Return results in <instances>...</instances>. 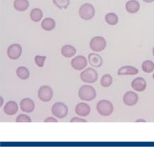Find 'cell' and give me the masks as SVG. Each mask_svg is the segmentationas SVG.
Masks as SVG:
<instances>
[{
    "label": "cell",
    "mask_w": 154,
    "mask_h": 147,
    "mask_svg": "<svg viewBox=\"0 0 154 147\" xmlns=\"http://www.w3.org/2000/svg\"><path fill=\"white\" fill-rule=\"evenodd\" d=\"M78 96L82 101H92L97 96L96 91L91 86L83 85L79 89Z\"/></svg>",
    "instance_id": "1"
},
{
    "label": "cell",
    "mask_w": 154,
    "mask_h": 147,
    "mask_svg": "<svg viewBox=\"0 0 154 147\" xmlns=\"http://www.w3.org/2000/svg\"><path fill=\"white\" fill-rule=\"evenodd\" d=\"M94 14H95V9L91 4H84L79 9V16L83 20H91L94 16Z\"/></svg>",
    "instance_id": "2"
},
{
    "label": "cell",
    "mask_w": 154,
    "mask_h": 147,
    "mask_svg": "<svg viewBox=\"0 0 154 147\" xmlns=\"http://www.w3.org/2000/svg\"><path fill=\"white\" fill-rule=\"evenodd\" d=\"M97 110L102 116H109L112 115L114 111V106L110 101L102 100L98 102L97 105Z\"/></svg>",
    "instance_id": "3"
},
{
    "label": "cell",
    "mask_w": 154,
    "mask_h": 147,
    "mask_svg": "<svg viewBox=\"0 0 154 147\" xmlns=\"http://www.w3.org/2000/svg\"><path fill=\"white\" fill-rule=\"evenodd\" d=\"M51 110H52L53 115L58 119H62L66 117L68 113V109L67 105L65 103H61V102H58V103L53 104Z\"/></svg>",
    "instance_id": "4"
},
{
    "label": "cell",
    "mask_w": 154,
    "mask_h": 147,
    "mask_svg": "<svg viewBox=\"0 0 154 147\" xmlns=\"http://www.w3.org/2000/svg\"><path fill=\"white\" fill-rule=\"evenodd\" d=\"M80 79L85 83L93 84L98 79V74L94 69L88 68L80 74Z\"/></svg>",
    "instance_id": "5"
},
{
    "label": "cell",
    "mask_w": 154,
    "mask_h": 147,
    "mask_svg": "<svg viewBox=\"0 0 154 147\" xmlns=\"http://www.w3.org/2000/svg\"><path fill=\"white\" fill-rule=\"evenodd\" d=\"M106 40L102 36H95L91 39L90 42V47L94 52H102L106 48Z\"/></svg>",
    "instance_id": "6"
},
{
    "label": "cell",
    "mask_w": 154,
    "mask_h": 147,
    "mask_svg": "<svg viewBox=\"0 0 154 147\" xmlns=\"http://www.w3.org/2000/svg\"><path fill=\"white\" fill-rule=\"evenodd\" d=\"M53 91L48 86H42L38 91V98L42 102H49L53 98Z\"/></svg>",
    "instance_id": "7"
},
{
    "label": "cell",
    "mask_w": 154,
    "mask_h": 147,
    "mask_svg": "<svg viewBox=\"0 0 154 147\" xmlns=\"http://www.w3.org/2000/svg\"><path fill=\"white\" fill-rule=\"evenodd\" d=\"M22 53V48L19 44L14 43L11 45L7 49V55L11 60H17Z\"/></svg>",
    "instance_id": "8"
},
{
    "label": "cell",
    "mask_w": 154,
    "mask_h": 147,
    "mask_svg": "<svg viewBox=\"0 0 154 147\" xmlns=\"http://www.w3.org/2000/svg\"><path fill=\"white\" fill-rule=\"evenodd\" d=\"M88 65L87 59L84 56L79 55L75 57L71 61V66L75 70H82Z\"/></svg>",
    "instance_id": "9"
},
{
    "label": "cell",
    "mask_w": 154,
    "mask_h": 147,
    "mask_svg": "<svg viewBox=\"0 0 154 147\" xmlns=\"http://www.w3.org/2000/svg\"><path fill=\"white\" fill-rule=\"evenodd\" d=\"M139 101V96L135 92L128 91L124 94L123 97V101L124 104L128 106H133L137 103Z\"/></svg>",
    "instance_id": "10"
},
{
    "label": "cell",
    "mask_w": 154,
    "mask_h": 147,
    "mask_svg": "<svg viewBox=\"0 0 154 147\" xmlns=\"http://www.w3.org/2000/svg\"><path fill=\"white\" fill-rule=\"evenodd\" d=\"M20 107L23 113H31L35 108V104L31 98H23L21 101Z\"/></svg>",
    "instance_id": "11"
},
{
    "label": "cell",
    "mask_w": 154,
    "mask_h": 147,
    "mask_svg": "<svg viewBox=\"0 0 154 147\" xmlns=\"http://www.w3.org/2000/svg\"><path fill=\"white\" fill-rule=\"evenodd\" d=\"M131 87L134 91L142 92L146 89V82L145 79L141 77L136 78L131 82Z\"/></svg>",
    "instance_id": "12"
},
{
    "label": "cell",
    "mask_w": 154,
    "mask_h": 147,
    "mask_svg": "<svg viewBox=\"0 0 154 147\" xmlns=\"http://www.w3.org/2000/svg\"><path fill=\"white\" fill-rule=\"evenodd\" d=\"M76 114L81 117H85L90 113V107L85 103H80L75 107Z\"/></svg>",
    "instance_id": "13"
},
{
    "label": "cell",
    "mask_w": 154,
    "mask_h": 147,
    "mask_svg": "<svg viewBox=\"0 0 154 147\" xmlns=\"http://www.w3.org/2000/svg\"><path fill=\"white\" fill-rule=\"evenodd\" d=\"M89 63L92 67L99 68L102 65V58L100 54L96 53H90L88 55Z\"/></svg>",
    "instance_id": "14"
},
{
    "label": "cell",
    "mask_w": 154,
    "mask_h": 147,
    "mask_svg": "<svg viewBox=\"0 0 154 147\" xmlns=\"http://www.w3.org/2000/svg\"><path fill=\"white\" fill-rule=\"evenodd\" d=\"M139 74L138 69L135 68L132 66H122L118 71V75L124 76V75H136Z\"/></svg>",
    "instance_id": "15"
},
{
    "label": "cell",
    "mask_w": 154,
    "mask_h": 147,
    "mask_svg": "<svg viewBox=\"0 0 154 147\" xmlns=\"http://www.w3.org/2000/svg\"><path fill=\"white\" fill-rule=\"evenodd\" d=\"M18 105L14 101H9L6 103V105L4 107V112L5 113L8 115H13L17 113Z\"/></svg>",
    "instance_id": "16"
},
{
    "label": "cell",
    "mask_w": 154,
    "mask_h": 147,
    "mask_svg": "<svg viewBox=\"0 0 154 147\" xmlns=\"http://www.w3.org/2000/svg\"><path fill=\"white\" fill-rule=\"evenodd\" d=\"M140 4L137 0H130L126 4V10L130 13H136L139 11Z\"/></svg>",
    "instance_id": "17"
},
{
    "label": "cell",
    "mask_w": 154,
    "mask_h": 147,
    "mask_svg": "<svg viewBox=\"0 0 154 147\" xmlns=\"http://www.w3.org/2000/svg\"><path fill=\"white\" fill-rule=\"evenodd\" d=\"M61 54L65 57H72L76 54V49L70 45H66V46H63L61 48Z\"/></svg>",
    "instance_id": "18"
},
{
    "label": "cell",
    "mask_w": 154,
    "mask_h": 147,
    "mask_svg": "<svg viewBox=\"0 0 154 147\" xmlns=\"http://www.w3.org/2000/svg\"><path fill=\"white\" fill-rule=\"evenodd\" d=\"M41 28L44 31H51L56 28V21L51 18H46L41 22Z\"/></svg>",
    "instance_id": "19"
},
{
    "label": "cell",
    "mask_w": 154,
    "mask_h": 147,
    "mask_svg": "<svg viewBox=\"0 0 154 147\" xmlns=\"http://www.w3.org/2000/svg\"><path fill=\"white\" fill-rule=\"evenodd\" d=\"M29 2L28 0H15L14 1V7L18 11H25L28 9Z\"/></svg>",
    "instance_id": "20"
},
{
    "label": "cell",
    "mask_w": 154,
    "mask_h": 147,
    "mask_svg": "<svg viewBox=\"0 0 154 147\" xmlns=\"http://www.w3.org/2000/svg\"><path fill=\"white\" fill-rule=\"evenodd\" d=\"M30 18L33 22H38L43 18V11L38 8H35L31 11Z\"/></svg>",
    "instance_id": "21"
},
{
    "label": "cell",
    "mask_w": 154,
    "mask_h": 147,
    "mask_svg": "<svg viewBox=\"0 0 154 147\" xmlns=\"http://www.w3.org/2000/svg\"><path fill=\"white\" fill-rule=\"evenodd\" d=\"M16 72H17V75L18 77L22 80L28 79L29 76H30L29 69L24 67V66H19V67H18Z\"/></svg>",
    "instance_id": "22"
},
{
    "label": "cell",
    "mask_w": 154,
    "mask_h": 147,
    "mask_svg": "<svg viewBox=\"0 0 154 147\" xmlns=\"http://www.w3.org/2000/svg\"><path fill=\"white\" fill-rule=\"evenodd\" d=\"M105 21L106 22L110 25H115L117 24L119 21V18L118 16L115 13H108L105 16Z\"/></svg>",
    "instance_id": "23"
},
{
    "label": "cell",
    "mask_w": 154,
    "mask_h": 147,
    "mask_svg": "<svg viewBox=\"0 0 154 147\" xmlns=\"http://www.w3.org/2000/svg\"><path fill=\"white\" fill-rule=\"evenodd\" d=\"M141 68L145 73H151L154 70V63L151 60H146L142 63Z\"/></svg>",
    "instance_id": "24"
},
{
    "label": "cell",
    "mask_w": 154,
    "mask_h": 147,
    "mask_svg": "<svg viewBox=\"0 0 154 147\" xmlns=\"http://www.w3.org/2000/svg\"><path fill=\"white\" fill-rule=\"evenodd\" d=\"M112 77L110 74H104V75L102 76L101 79V81H100V84L101 85L103 86L104 88H107L109 87L110 86L112 85Z\"/></svg>",
    "instance_id": "25"
},
{
    "label": "cell",
    "mask_w": 154,
    "mask_h": 147,
    "mask_svg": "<svg viewBox=\"0 0 154 147\" xmlns=\"http://www.w3.org/2000/svg\"><path fill=\"white\" fill-rule=\"evenodd\" d=\"M53 3L60 9H68L70 0H53Z\"/></svg>",
    "instance_id": "26"
},
{
    "label": "cell",
    "mask_w": 154,
    "mask_h": 147,
    "mask_svg": "<svg viewBox=\"0 0 154 147\" xmlns=\"http://www.w3.org/2000/svg\"><path fill=\"white\" fill-rule=\"evenodd\" d=\"M46 56H40V55H36L35 57L34 60L36 65L38 66V67H43V65H44L45 60H46Z\"/></svg>",
    "instance_id": "27"
},
{
    "label": "cell",
    "mask_w": 154,
    "mask_h": 147,
    "mask_svg": "<svg viewBox=\"0 0 154 147\" xmlns=\"http://www.w3.org/2000/svg\"><path fill=\"white\" fill-rule=\"evenodd\" d=\"M17 122H31V119L28 115L21 114L19 115L16 119Z\"/></svg>",
    "instance_id": "28"
},
{
    "label": "cell",
    "mask_w": 154,
    "mask_h": 147,
    "mask_svg": "<svg viewBox=\"0 0 154 147\" xmlns=\"http://www.w3.org/2000/svg\"><path fill=\"white\" fill-rule=\"evenodd\" d=\"M70 122H87V120L84 119L79 118V117H73L70 120Z\"/></svg>",
    "instance_id": "29"
},
{
    "label": "cell",
    "mask_w": 154,
    "mask_h": 147,
    "mask_svg": "<svg viewBox=\"0 0 154 147\" xmlns=\"http://www.w3.org/2000/svg\"><path fill=\"white\" fill-rule=\"evenodd\" d=\"M58 122V120H57L56 119H55L54 117H48V118H46L44 120V122Z\"/></svg>",
    "instance_id": "30"
},
{
    "label": "cell",
    "mask_w": 154,
    "mask_h": 147,
    "mask_svg": "<svg viewBox=\"0 0 154 147\" xmlns=\"http://www.w3.org/2000/svg\"><path fill=\"white\" fill-rule=\"evenodd\" d=\"M136 122H146V121L144 120V119H137V120L136 121Z\"/></svg>",
    "instance_id": "31"
},
{
    "label": "cell",
    "mask_w": 154,
    "mask_h": 147,
    "mask_svg": "<svg viewBox=\"0 0 154 147\" xmlns=\"http://www.w3.org/2000/svg\"><path fill=\"white\" fill-rule=\"evenodd\" d=\"M143 1L146 3H151L153 2V1H154V0H143Z\"/></svg>",
    "instance_id": "32"
},
{
    "label": "cell",
    "mask_w": 154,
    "mask_h": 147,
    "mask_svg": "<svg viewBox=\"0 0 154 147\" xmlns=\"http://www.w3.org/2000/svg\"><path fill=\"white\" fill-rule=\"evenodd\" d=\"M2 101H3L2 98H1V105H2Z\"/></svg>",
    "instance_id": "33"
},
{
    "label": "cell",
    "mask_w": 154,
    "mask_h": 147,
    "mask_svg": "<svg viewBox=\"0 0 154 147\" xmlns=\"http://www.w3.org/2000/svg\"><path fill=\"white\" fill-rule=\"evenodd\" d=\"M153 56H154V47H153Z\"/></svg>",
    "instance_id": "34"
},
{
    "label": "cell",
    "mask_w": 154,
    "mask_h": 147,
    "mask_svg": "<svg viewBox=\"0 0 154 147\" xmlns=\"http://www.w3.org/2000/svg\"><path fill=\"white\" fill-rule=\"evenodd\" d=\"M153 79H154V74H153Z\"/></svg>",
    "instance_id": "35"
}]
</instances>
